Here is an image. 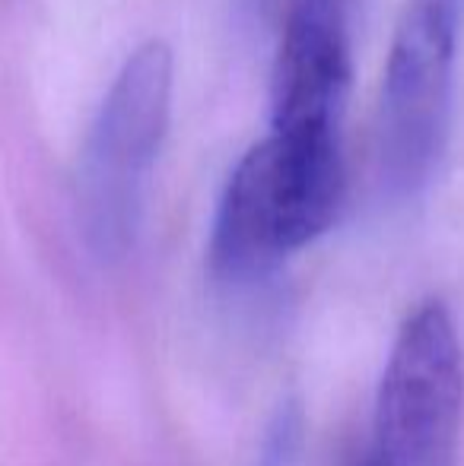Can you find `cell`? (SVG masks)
Returning a JSON list of instances; mask_svg holds the SVG:
<instances>
[{
    "mask_svg": "<svg viewBox=\"0 0 464 466\" xmlns=\"http://www.w3.org/2000/svg\"><path fill=\"white\" fill-rule=\"evenodd\" d=\"M455 0H407L391 32L378 93V175L397 197L433 178L449 140Z\"/></svg>",
    "mask_w": 464,
    "mask_h": 466,
    "instance_id": "cell-3",
    "label": "cell"
},
{
    "mask_svg": "<svg viewBox=\"0 0 464 466\" xmlns=\"http://www.w3.org/2000/svg\"><path fill=\"white\" fill-rule=\"evenodd\" d=\"M172 48L150 38L128 55L102 98L77 162V219L102 260L134 245L150 172L172 115Z\"/></svg>",
    "mask_w": 464,
    "mask_h": 466,
    "instance_id": "cell-2",
    "label": "cell"
},
{
    "mask_svg": "<svg viewBox=\"0 0 464 466\" xmlns=\"http://www.w3.org/2000/svg\"><path fill=\"white\" fill-rule=\"evenodd\" d=\"M347 89L350 38L344 0H293L273 61V130H341Z\"/></svg>",
    "mask_w": 464,
    "mask_h": 466,
    "instance_id": "cell-5",
    "label": "cell"
},
{
    "mask_svg": "<svg viewBox=\"0 0 464 466\" xmlns=\"http://www.w3.org/2000/svg\"><path fill=\"white\" fill-rule=\"evenodd\" d=\"M464 422V346L429 299L404 318L376 397V466H455Z\"/></svg>",
    "mask_w": 464,
    "mask_h": 466,
    "instance_id": "cell-4",
    "label": "cell"
},
{
    "mask_svg": "<svg viewBox=\"0 0 464 466\" xmlns=\"http://www.w3.org/2000/svg\"><path fill=\"white\" fill-rule=\"evenodd\" d=\"M344 200L341 130H271L232 168L211 228V267L252 282L322 238Z\"/></svg>",
    "mask_w": 464,
    "mask_h": 466,
    "instance_id": "cell-1",
    "label": "cell"
},
{
    "mask_svg": "<svg viewBox=\"0 0 464 466\" xmlns=\"http://www.w3.org/2000/svg\"><path fill=\"white\" fill-rule=\"evenodd\" d=\"M359 466H376V461H372V457H369V461H363V463H359Z\"/></svg>",
    "mask_w": 464,
    "mask_h": 466,
    "instance_id": "cell-6",
    "label": "cell"
}]
</instances>
